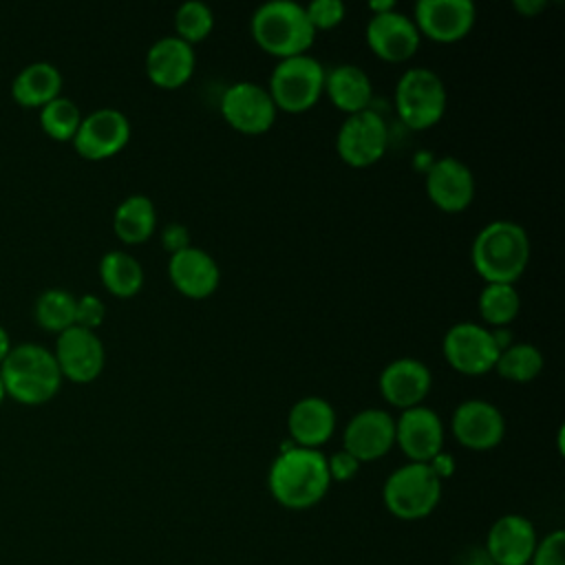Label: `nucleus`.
Wrapping results in <instances>:
<instances>
[{"mask_svg": "<svg viewBox=\"0 0 565 565\" xmlns=\"http://www.w3.org/2000/svg\"><path fill=\"white\" fill-rule=\"evenodd\" d=\"M75 296L62 287L44 289L35 300V318L51 331H64L75 324Z\"/></svg>", "mask_w": 565, "mask_h": 565, "instance_id": "nucleus-30", "label": "nucleus"}, {"mask_svg": "<svg viewBox=\"0 0 565 565\" xmlns=\"http://www.w3.org/2000/svg\"><path fill=\"white\" fill-rule=\"evenodd\" d=\"M267 486L282 508L307 510L318 505L331 486L327 455L294 444L280 448L269 466Z\"/></svg>", "mask_w": 565, "mask_h": 565, "instance_id": "nucleus-1", "label": "nucleus"}, {"mask_svg": "<svg viewBox=\"0 0 565 565\" xmlns=\"http://www.w3.org/2000/svg\"><path fill=\"white\" fill-rule=\"evenodd\" d=\"M287 428L294 446L320 450L335 430V411L322 397H302L289 408Z\"/></svg>", "mask_w": 565, "mask_h": 565, "instance_id": "nucleus-23", "label": "nucleus"}, {"mask_svg": "<svg viewBox=\"0 0 565 565\" xmlns=\"http://www.w3.org/2000/svg\"><path fill=\"white\" fill-rule=\"evenodd\" d=\"M53 355L57 360L62 375L75 382L95 380L102 373L106 360L104 344L95 335V331L77 324L60 331Z\"/></svg>", "mask_w": 565, "mask_h": 565, "instance_id": "nucleus-16", "label": "nucleus"}, {"mask_svg": "<svg viewBox=\"0 0 565 565\" xmlns=\"http://www.w3.org/2000/svg\"><path fill=\"white\" fill-rule=\"evenodd\" d=\"M369 9L371 13H386V11H393L395 9V2L393 0H377V2H369Z\"/></svg>", "mask_w": 565, "mask_h": 565, "instance_id": "nucleus-40", "label": "nucleus"}, {"mask_svg": "<svg viewBox=\"0 0 565 565\" xmlns=\"http://www.w3.org/2000/svg\"><path fill=\"white\" fill-rule=\"evenodd\" d=\"M433 384L430 369L415 358H397L380 373L382 397L402 411L419 406Z\"/></svg>", "mask_w": 565, "mask_h": 565, "instance_id": "nucleus-20", "label": "nucleus"}, {"mask_svg": "<svg viewBox=\"0 0 565 565\" xmlns=\"http://www.w3.org/2000/svg\"><path fill=\"white\" fill-rule=\"evenodd\" d=\"M477 18L470 0H419L415 4V26L428 40L450 44L468 35Z\"/></svg>", "mask_w": 565, "mask_h": 565, "instance_id": "nucleus-13", "label": "nucleus"}, {"mask_svg": "<svg viewBox=\"0 0 565 565\" xmlns=\"http://www.w3.org/2000/svg\"><path fill=\"white\" fill-rule=\"evenodd\" d=\"M419 31L413 18L397 9L371 15L366 24V44L371 51L386 62H404L419 49Z\"/></svg>", "mask_w": 565, "mask_h": 565, "instance_id": "nucleus-18", "label": "nucleus"}, {"mask_svg": "<svg viewBox=\"0 0 565 565\" xmlns=\"http://www.w3.org/2000/svg\"><path fill=\"white\" fill-rule=\"evenodd\" d=\"M446 102L444 79L435 71L413 66L399 75L395 86V108L408 128L426 130L435 126L446 113Z\"/></svg>", "mask_w": 565, "mask_h": 565, "instance_id": "nucleus-6", "label": "nucleus"}, {"mask_svg": "<svg viewBox=\"0 0 565 565\" xmlns=\"http://www.w3.org/2000/svg\"><path fill=\"white\" fill-rule=\"evenodd\" d=\"M276 110L269 90L256 82H236L221 97L223 119L245 135L267 132L276 121Z\"/></svg>", "mask_w": 565, "mask_h": 565, "instance_id": "nucleus-10", "label": "nucleus"}, {"mask_svg": "<svg viewBox=\"0 0 565 565\" xmlns=\"http://www.w3.org/2000/svg\"><path fill=\"white\" fill-rule=\"evenodd\" d=\"M324 93L347 115L369 108L373 97L371 77L355 64H338L324 73Z\"/></svg>", "mask_w": 565, "mask_h": 565, "instance_id": "nucleus-24", "label": "nucleus"}, {"mask_svg": "<svg viewBox=\"0 0 565 565\" xmlns=\"http://www.w3.org/2000/svg\"><path fill=\"white\" fill-rule=\"evenodd\" d=\"M113 227L124 243L135 245L148 241L157 227L154 203L146 194L126 196L115 210Z\"/></svg>", "mask_w": 565, "mask_h": 565, "instance_id": "nucleus-26", "label": "nucleus"}, {"mask_svg": "<svg viewBox=\"0 0 565 565\" xmlns=\"http://www.w3.org/2000/svg\"><path fill=\"white\" fill-rule=\"evenodd\" d=\"M388 146V130L384 119L366 108L349 115L335 137V150L340 159L353 168H366L382 159Z\"/></svg>", "mask_w": 565, "mask_h": 565, "instance_id": "nucleus-8", "label": "nucleus"}, {"mask_svg": "<svg viewBox=\"0 0 565 565\" xmlns=\"http://www.w3.org/2000/svg\"><path fill=\"white\" fill-rule=\"evenodd\" d=\"M130 139L128 117L110 106L97 108L82 117L75 137V150L86 159H106L119 152Z\"/></svg>", "mask_w": 565, "mask_h": 565, "instance_id": "nucleus-12", "label": "nucleus"}, {"mask_svg": "<svg viewBox=\"0 0 565 565\" xmlns=\"http://www.w3.org/2000/svg\"><path fill=\"white\" fill-rule=\"evenodd\" d=\"M9 349H11V342H9V333H7V329L0 324V362L4 360V355L9 353Z\"/></svg>", "mask_w": 565, "mask_h": 565, "instance_id": "nucleus-41", "label": "nucleus"}, {"mask_svg": "<svg viewBox=\"0 0 565 565\" xmlns=\"http://www.w3.org/2000/svg\"><path fill=\"white\" fill-rule=\"evenodd\" d=\"M104 316H106V307L95 294H84L75 300V324L77 327L93 331L95 327L102 324Z\"/></svg>", "mask_w": 565, "mask_h": 565, "instance_id": "nucleus-35", "label": "nucleus"}, {"mask_svg": "<svg viewBox=\"0 0 565 565\" xmlns=\"http://www.w3.org/2000/svg\"><path fill=\"white\" fill-rule=\"evenodd\" d=\"M428 466H430V470H433L441 481L455 472V459H452L448 452H444V450H441L439 455H435V457L428 461Z\"/></svg>", "mask_w": 565, "mask_h": 565, "instance_id": "nucleus-38", "label": "nucleus"}, {"mask_svg": "<svg viewBox=\"0 0 565 565\" xmlns=\"http://www.w3.org/2000/svg\"><path fill=\"white\" fill-rule=\"evenodd\" d=\"M527 565H565V532L552 530L539 539Z\"/></svg>", "mask_w": 565, "mask_h": 565, "instance_id": "nucleus-34", "label": "nucleus"}, {"mask_svg": "<svg viewBox=\"0 0 565 565\" xmlns=\"http://www.w3.org/2000/svg\"><path fill=\"white\" fill-rule=\"evenodd\" d=\"M545 7H547L545 0H514V9L523 15H530V18L541 13Z\"/></svg>", "mask_w": 565, "mask_h": 565, "instance_id": "nucleus-39", "label": "nucleus"}, {"mask_svg": "<svg viewBox=\"0 0 565 565\" xmlns=\"http://www.w3.org/2000/svg\"><path fill=\"white\" fill-rule=\"evenodd\" d=\"M0 375L4 391L24 404L51 399L62 382V371L53 351L38 342L11 347L0 362Z\"/></svg>", "mask_w": 565, "mask_h": 565, "instance_id": "nucleus-4", "label": "nucleus"}, {"mask_svg": "<svg viewBox=\"0 0 565 565\" xmlns=\"http://www.w3.org/2000/svg\"><path fill=\"white\" fill-rule=\"evenodd\" d=\"M62 88V73L51 62H31L26 64L11 84L13 97L22 106H44L55 99Z\"/></svg>", "mask_w": 565, "mask_h": 565, "instance_id": "nucleus-25", "label": "nucleus"}, {"mask_svg": "<svg viewBox=\"0 0 565 565\" xmlns=\"http://www.w3.org/2000/svg\"><path fill=\"white\" fill-rule=\"evenodd\" d=\"M212 26H214V13L205 2L188 0L179 4L174 13L177 38H181L188 44H196L210 35Z\"/></svg>", "mask_w": 565, "mask_h": 565, "instance_id": "nucleus-32", "label": "nucleus"}, {"mask_svg": "<svg viewBox=\"0 0 565 565\" xmlns=\"http://www.w3.org/2000/svg\"><path fill=\"white\" fill-rule=\"evenodd\" d=\"M470 258L486 282L512 285L530 263V236L514 221H492L477 232Z\"/></svg>", "mask_w": 565, "mask_h": 565, "instance_id": "nucleus-2", "label": "nucleus"}, {"mask_svg": "<svg viewBox=\"0 0 565 565\" xmlns=\"http://www.w3.org/2000/svg\"><path fill=\"white\" fill-rule=\"evenodd\" d=\"M249 26L256 44L278 60L307 53L316 38L305 4L294 0H269L260 4Z\"/></svg>", "mask_w": 565, "mask_h": 565, "instance_id": "nucleus-3", "label": "nucleus"}, {"mask_svg": "<svg viewBox=\"0 0 565 565\" xmlns=\"http://www.w3.org/2000/svg\"><path fill=\"white\" fill-rule=\"evenodd\" d=\"M479 313L492 327L510 324L521 307L519 291L510 282H486L479 294Z\"/></svg>", "mask_w": 565, "mask_h": 565, "instance_id": "nucleus-28", "label": "nucleus"}, {"mask_svg": "<svg viewBox=\"0 0 565 565\" xmlns=\"http://www.w3.org/2000/svg\"><path fill=\"white\" fill-rule=\"evenodd\" d=\"M441 499V479L428 463L408 461L393 470L382 488L386 510L402 521L426 519Z\"/></svg>", "mask_w": 565, "mask_h": 565, "instance_id": "nucleus-5", "label": "nucleus"}, {"mask_svg": "<svg viewBox=\"0 0 565 565\" xmlns=\"http://www.w3.org/2000/svg\"><path fill=\"white\" fill-rule=\"evenodd\" d=\"M99 276L104 287L119 298L135 296L143 285V267L132 254L121 249H113L102 256Z\"/></svg>", "mask_w": 565, "mask_h": 565, "instance_id": "nucleus-27", "label": "nucleus"}, {"mask_svg": "<svg viewBox=\"0 0 565 565\" xmlns=\"http://www.w3.org/2000/svg\"><path fill=\"white\" fill-rule=\"evenodd\" d=\"M441 351L448 364L466 375H483L492 371L499 358L492 331L477 322L452 324L444 335Z\"/></svg>", "mask_w": 565, "mask_h": 565, "instance_id": "nucleus-9", "label": "nucleus"}, {"mask_svg": "<svg viewBox=\"0 0 565 565\" xmlns=\"http://www.w3.org/2000/svg\"><path fill=\"white\" fill-rule=\"evenodd\" d=\"M194 49L177 35L159 38L146 53V73L159 88H179L194 73Z\"/></svg>", "mask_w": 565, "mask_h": 565, "instance_id": "nucleus-21", "label": "nucleus"}, {"mask_svg": "<svg viewBox=\"0 0 565 565\" xmlns=\"http://www.w3.org/2000/svg\"><path fill=\"white\" fill-rule=\"evenodd\" d=\"M536 541V527L527 516L503 514L490 525L483 550L492 565H527Z\"/></svg>", "mask_w": 565, "mask_h": 565, "instance_id": "nucleus-17", "label": "nucleus"}, {"mask_svg": "<svg viewBox=\"0 0 565 565\" xmlns=\"http://www.w3.org/2000/svg\"><path fill=\"white\" fill-rule=\"evenodd\" d=\"M426 192L444 212H461L475 196V177L457 157H441L426 170Z\"/></svg>", "mask_w": 565, "mask_h": 565, "instance_id": "nucleus-19", "label": "nucleus"}, {"mask_svg": "<svg viewBox=\"0 0 565 565\" xmlns=\"http://www.w3.org/2000/svg\"><path fill=\"white\" fill-rule=\"evenodd\" d=\"M305 13L313 26V31H327L338 26L344 20L347 7L342 0H313L305 4Z\"/></svg>", "mask_w": 565, "mask_h": 565, "instance_id": "nucleus-33", "label": "nucleus"}, {"mask_svg": "<svg viewBox=\"0 0 565 565\" xmlns=\"http://www.w3.org/2000/svg\"><path fill=\"white\" fill-rule=\"evenodd\" d=\"M450 428L463 448L490 450L501 444L505 435V419L492 402L466 399L455 408Z\"/></svg>", "mask_w": 565, "mask_h": 565, "instance_id": "nucleus-15", "label": "nucleus"}, {"mask_svg": "<svg viewBox=\"0 0 565 565\" xmlns=\"http://www.w3.org/2000/svg\"><path fill=\"white\" fill-rule=\"evenodd\" d=\"M395 446V419L384 408L355 413L342 430V450L360 463L384 457Z\"/></svg>", "mask_w": 565, "mask_h": 565, "instance_id": "nucleus-11", "label": "nucleus"}, {"mask_svg": "<svg viewBox=\"0 0 565 565\" xmlns=\"http://www.w3.org/2000/svg\"><path fill=\"white\" fill-rule=\"evenodd\" d=\"M161 243H163V247L170 252V256L192 245V243H190V232H188V227L181 225V223H170V225H166L163 232H161Z\"/></svg>", "mask_w": 565, "mask_h": 565, "instance_id": "nucleus-37", "label": "nucleus"}, {"mask_svg": "<svg viewBox=\"0 0 565 565\" xmlns=\"http://www.w3.org/2000/svg\"><path fill=\"white\" fill-rule=\"evenodd\" d=\"M395 444L411 461L428 463L444 450V424L439 415L424 404L402 411L395 419Z\"/></svg>", "mask_w": 565, "mask_h": 565, "instance_id": "nucleus-14", "label": "nucleus"}, {"mask_svg": "<svg viewBox=\"0 0 565 565\" xmlns=\"http://www.w3.org/2000/svg\"><path fill=\"white\" fill-rule=\"evenodd\" d=\"M494 369L499 375L512 382H530L534 380L543 369V355L541 351L530 342H514L499 351V358L494 362Z\"/></svg>", "mask_w": 565, "mask_h": 565, "instance_id": "nucleus-29", "label": "nucleus"}, {"mask_svg": "<svg viewBox=\"0 0 565 565\" xmlns=\"http://www.w3.org/2000/svg\"><path fill=\"white\" fill-rule=\"evenodd\" d=\"M4 382H2V375H0V402H2V397H4Z\"/></svg>", "mask_w": 565, "mask_h": 565, "instance_id": "nucleus-42", "label": "nucleus"}, {"mask_svg": "<svg viewBox=\"0 0 565 565\" xmlns=\"http://www.w3.org/2000/svg\"><path fill=\"white\" fill-rule=\"evenodd\" d=\"M327 470H329L331 481L344 483L358 475L360 461L355 457H351L347 450H338L331 457H327Z\"/></svg>", "mask_w": 565, "mask_h": 565, "instance_id": "nucleus-36", "label": "nucleus"}, {"mask_svg": "<svg viewBox=\"0 0 565 565\" xmlns=\"http://www.w3.org/2000/svg\"><path fill=\"white\" fill-rule=\"evenodd\" d=\"M79 121H82L79 106L64 95H57L55 99L46 102L40 108V124L53 139H60V141L73 139L79 128Z\"/></svg>", "mask_w": 565, "mask_h": 565, "instance_id": "nucleus-31", "label": "nucleus"}, {"mask_svg": "<svg viewBox=\"0 0 565 565\" xmlns=\"http://www.w3.org/2000/svg\"><path fill=\"white\" fill-rule=\"evenodd\" d=\"M324 66L302 53L294 57L278 60L269 77V95L276 108L285 113H305L313 108L324 93Z\"/></svg>", "mask_w": 565, "mask_h": 565, "instance_id": "nucleus-7", "label": "nucleus"}, {"mask_svg": "<svg viewBox=\"0 0 565 565\" xmlns=\"http://www.w3.org/2000/svg\"><path fill=\"white\" fill-rule=\"evenodd\" d=\"M168 276L177 291L188 298H207L216 291L221 271L216 260L201 247H185L170 256L168 260Z\"/></svg>", "mask_w": 565, "mask_h": 565, "instance_id": "nucleus-22", "label": "nucleus"}]
</instances>
